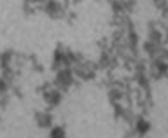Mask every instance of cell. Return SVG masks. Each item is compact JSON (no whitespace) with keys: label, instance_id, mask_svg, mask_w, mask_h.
<instances>
[{"label":"cell","instance_id":"1","mask_svg":"<svg viewBox=\"0 0 168 138\" xmlns=\"http://www.w3.org/2000/svg\"><path fill=\"white\" fill-rule=\"evenodd\" d=\"M149 129H151V126H149L147 121H144V119H138V121H137V131L140 133V135H145Z\"/></svg>","mask_w":168,"mask_h":138},{"label":"cell","instance_id":"2","mask_svg":"<svg viewBox=\"0 0 168 138\" xmlns=\"http://www.w3.org/2000/svg\"><path fill=\"white\" fill-rule=\"evenodd\" d=\"M51 138H65V131H63V128H60V126L53 128V131H51Z\"/></svg>","mask_w":168,"mask_h":138}]
</instances>
